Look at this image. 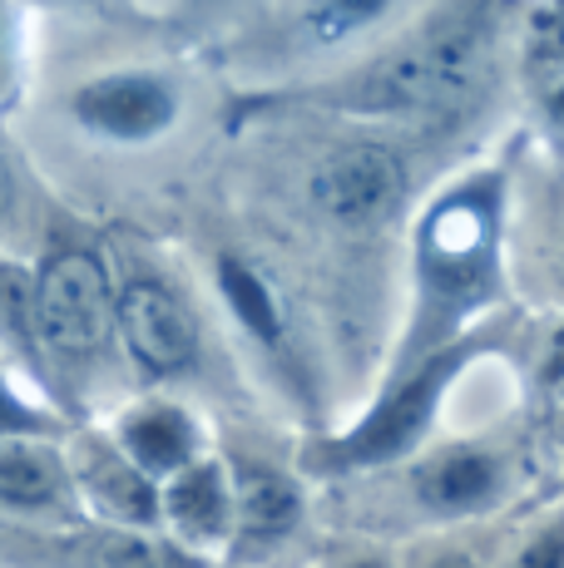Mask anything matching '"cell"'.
Segmentation results:
<instances>
[{
    "label": "cell",
    "instance_id": "cell-26",
    "mask_svg": "<svg viewBox=\"0 0 564 568\" xmlns=\"http://www.w3.org/2000/svg\"><path fill=\"white\" fill-rule=\"evenodd\" d=\"M555 440H560V465H564V406H560V435Z\"/></svg>",
    "mask_w": 564,
    "mask_h": 568
},
{
    "label": "cell",
    "instance_id": "cell-2",
    "mask_svg": "<svg viewBox=\"0 0 564 568\" xmlns=\"http://www.w3.org/2000/svg\"><path fill=\"white\" fill-rule=\"evenodd\" d=\"M505 30V0H446L431 10L406 40L376 50L356 70L338 74L312 90H288L258 104H302L328 109V114L356 119H416L446 109L455 94H465L481 80L491 50L501 45Z\"/></svg>",
    "mask_w": 564,
    "mask_h": 568
},
{
    "label": "cell",
    "instance_id": "cell-19",
    "mask_svg": "<svg viewBox=\"0 0 564 568\" xmlns=\"http://www.w3.org/2000/svg\"><path fill=\"white\" fill-rule=\"evenodd\" d=\"M505 568H564V505L540 515L520 534Z\"/></svg>",
    "mask_w": 564,
    "mask_h": 568
},
{
    "label": "cell",
    "instance_id": "cell-20",
    "mask_svg": "<svg viewBox=\"0 0 564 568\" xmlns=\"http://www.w3.org/2000/svg\"><path fill=\"white\" fill-rule=\"evenodd\" d=\"M26 90V30H20V0H0V114Z\"/></svg>",
    "mask_w": 564,
    "mask_h": 568
},
{
    "label": "cell",
    "instance_id": "cell-8",
    "mask_svg": "<svg viewBox=\"0 0 564 568\" xmlns=\"http://www.w3.org/2000/svg\"><path fill=\"white\" fill-rule=\"evenodd\" d=\"M411 6H421V0H282L243 40V54L253 64H268V70L318 64L376 40Z\"/></svg>",
    "mask_w": 564,
    "mask_h": 568
},
{
    "label": "cell",
    "instance_id": "cell-4",
    "mask_svg": "<svg viewBox=\"0 0 564 568\" xmlns=\"http://www.w3.org/2000/svg\"><path fill=\"white\" fill-rule=\"evenodd\" d=\"M346 485H376L382 515L416 534L471 529L505 515L530 485V445L520 430H481L461 440L421 445L382 475H362ZM382 519V524H386Z\"/></svg>",
    "mask_w": 564,
    "mask_h": 568
},
{
    "label": "cell",
    "instance_id": "cell-23",
    "mask_svg": "<svg viewBox=\"0 0 564 568\" xmlns=\"http://www.w3.org/2000/svg\"><path fill=\"white\" fill-rule=\"evenodd\" d=\"M253 0H183V20L189 26H219V20L238 16V10H248Z\"/></svg>",
    "mask_w": 564,
    "mask_h": 568
},
{
    "label": "cell",
    "instance_id": "cell-13",
    "mask_svg": "<svg viewBox=\"0 0 564 568\" xmlns=\"http://www.w3.org/2000/svg\"><path fill=\"white\" fill-rule=\"evenodd\" d=\"M114 440V450L124 455L139 475H149L154 485H164L169 475H179L183 465H193L199 455L213 450L209 425L199 420V410L179 396H139L110 420L104 430Z\"/></svg>",
    "mask_w": 564,
    "mask_h": 568
},
{
    "label": "cell",
    "instance_id": "cell-14",
    "mask_svg": "<svg viewBox=\"0 0 564 568\" xmlns=\"http://www.w3.org/2000/svg\"><path fill=\"white\" fill-rule=\"evenodd\" d=\"M0 515L30 529L84 524L64 440H0Z\"/></svg>",
    "mask_w": 564,
    "mask_h": 568
},
{
    "label": "cell",
    "instance_id": "cell-3",
    "mask_svg": "<svg viewBox=\"0 0 564 568\" xmlns=\"http://www.w3.org/2000/svg\"><path fill=\"white\" fill-rule=\"evenodd\" d=\"M491 352H501V336L485 322L471 336H461V342L441 346L426 362L382 376L372 406L356 415L352 425L302 435V445L292 450L298 455V469L312 485H346V479L382 475V469L401 465L421 445H431V430H436L451 390L465 381V371Z\"/></svg>",
    "mask_w": 564,
    "mask_h": 568
},
{
    "label": "cell",
    "instance_id": "cell-15",
    "mask_svg": "<svg viewBox=\"0 0 564 568\" xmlns=\"http://www.w3.org/2000/svg\"><path fill=\"white\" fill-rule=\"evenodd\" d=\"M159 534L223 568L228 534H233V489H228L219 445L159 485Z\"/></svg>",
    "mask_w": 564,
    "mask_h": 568
},
{
    "label": "cell",
    "instance_id": "cell-11",
    "mask_svg": "<svg viewBox=\"0 0 564 568\" xmlns=\"http://www.w3.org/2000/svg\"><path fill=\"white\" fill-rule=\"evenodd\" d=\"M308 203L338 233H382L406 203V169L376 139H352L312 163Z\"/></svg>",
    "mask_w": 564,
    "mask_h": 568
},
{
    "label": "cell",
    "instance_id": "cell-25",
    "mask_svg": "<svg viewBox=\"0 0 564 568\" xmlns=\"http://www.w3.org/2000/svg\"><path fill=\"white\" fill-rule=\"evenodd\" d=\"M56 6H84V10H119L129 0H56Z\"/></svg>",
    "mask_w": 564,
    "mask_h": 568
},
{
    "label": "cell",
    "instance_id": "cell-21",
    "mask_svg": "<svg viewBox=\"0 0 564 568\" xmlns=\"http://www.w3.org/2000/svg\"><path fill=\"white\" fill-rule=\"evenodd\" d=\"M535 390L550 400V406H564V322L550 332L545 352H540L535 366Z\"/></svg>",
    "mask_w": 564,
    "mask_h": 568
},
{
    "label": "cell",
    "instance_id": "cell-5",
    "mask_svg": "<svg viewBox=\"0 0 564 568\" xmlns=\"http://www.w3.org/2000/svg\"><path fill=\"white\" fill-rule=\"evenodd\" d=\"M30 332H36L40 386L64 420H74V396L104 352L114 346V272L100 243L60 233L30 267Z\"/></svg>",
    "mask_w": 564,
    "mask_h": 568
},
{
    "label": "cell",
    "instance_id": "cell-7",
    "mask_svg": "<svg viewBox=\"0 0 564 568\" xmlns=\"http://www.w3.org/2000/svg\"><path fill=\"white\" fill-rule=\"evenodd\" d=\"M64 119L110 149H149L183 119V84L154 64H119L80 80L64 94Z\"/></svg>",
    "mask_w": 564,
    "mask_h": 568
},
{
    "label": "cell",
    "instance_id": "cell-27",
    "mask_svg": "<svg viewBox=\"0 0 564 568\" xmlns=\"http://www.w3.org/2000/svg\"><path fill=\"white\" fill-rule=\"evenodd\" d=\"M560 50H564V6H560Z\"/></svg>",
    "mask_w": 564,
    "mask_h": 568
},
{
    "label": "cell",
    "instance_id": "cell-6",
    "mask_svg": "<svg viewBox=\"0 0 564 568\" xmlns=\"http://www.w3.org/2000/svg\"><path fill=\"white\" fill-rule=\"evenodd\" d=\"M228 489H233V534L223 568H273L282 564L312 519V479L298 455H278L253 440H223Z\"/></svg>",
    "mask_w": 564,
    "mask_h": 568
},
{
    "label": "cell",
    "instance_id": "cell-17",
    "mask_svg": "<svg viewBox=\"0 0 564 568\" xmlns=\"http://www.w3.org/2000/svg\"><path fill=\"white\" fill-rule=\"evenodd\" d=\"M30 233H36V193H30L26 163L0 139V253L20 247Z\"/></svg>",
    "mask_w": 564,
    "mask_h": 568
},
{
    "label": "cell",
    "instance_id": "cell-16",
    "mask_svg": "<svg viewBox=\"0 0 564 568\" xmlns=\"http://www.w3.org/2000/svg\"><path fill=\"white\" fill-rule=\"evenodd\" d=\"M70 430H74V420H64L50 400H30L0 371V440H64Z\"/></svg>",
    "mask_w": 564,
    "mask_h": 568
},
{
    "label": "cell",
    "instance_id": "cell-18",
    "mask_svg": "<svg viewBox=\"0 0 564 568\" xmlns=\"http://www.w3.org/2000/svg\"><path fill=\"white\" fill-rule=\"evenodd\" d=\"M401 568H495L491 554L461 529H446V534H416L406 554H396Z\"/></svg>",
    "mask_w": 564,
    "mask_h": 568
},
{
    "label": "cell",
    "instance_id": "cell-10",
    "mask_svg": "<svg viewBox=\"0 0 564 568\" xmlns=\"http://www.w3.org/2000/svg\"><path fill=\"white\" fill-rule=\"evenodd\" d=\"M213 287H219L223 312L233 316L238 336L263 356L268 376L288 390L292 406L318 410V396H312V381H308V362H302L298 332H292V312H288V302H282L278 282L248 253L223 247V253L213 257Z\"/></svg>",
    "mask_w": 564,
    "mask_h": 568
},
{
    "label": "cell",
    "instance_id": "cell-1",
    "mask_svg": "<svg viewBox=\"0 0 564 568\" xmlns=\"http://www.w3.org/2000/svg\"><path fill=\"white\" fill-rule=\"evenodd\" d=\"M510 163L461 173L426 203L411 243V307L382 376L406 371L491 322L505 297Z\"/></svg>",
    "mask_w": 564,
    "mask_h": 568
},
{
    "label": "cell",
    "instance_id": "cell-12",
    "mask_svg": "<svg viewBox=\"0 0 564 568\" xmlns=\"http://www.w3.org/2000/svg\"><path fill=\"white\" fill-rule=\"evenodd\" d=\"M64 460H70L84 519L114 524V529H159V485L139 475L104 430H70Z\"/></svg>",
    "mask_w": 564,
    "mask_h": 568
},
{
    "label": "cell",
    "instance_id": "cell-22",
    "mask_svg": "<svg viewBox=\"0 0 564 568\" xmlns=\"http://www.w3.org/2000/svg\"><path fill=\"white\" fill-rule=\"evenodd\" d=\"M332 568H401V559L386 544L366 539V544H352V549H342L338 559H332Z\"/></svg>",
    "mask_w": 564,
    "mask_h": 568
},
{
    "label": "cell",
    "instance_id": "cell-24",
    "mask_svg": "<svg viewBox=\"0 0 564 568\" xmlns=\"http://www.w3.org/2000/svg\"><path fill=\"white\" fill-rule=\"evenodd\" d=\"M540 109H545L550 129H560V134H564V74L545 84V94H540Z\"/></svg>",
    "mask_w": 564,
    "mask_h": 568
},
{
    "label": "cell",
    "instance_id": "cell-9",
    "mask_svg": "<svg viewBox=\"0 0 564 568\" xmlns=\"http://www.w3.org/2000/svg\"><path fill=\"white\" fill-rule=\"evenodd\" d=\"M114 342L149 386H179L203 366L199 316L159 272H129L114 282Z\"/></svg>",
    "mask_w": 564,
    "mask_h": 568
}]
</instances>
